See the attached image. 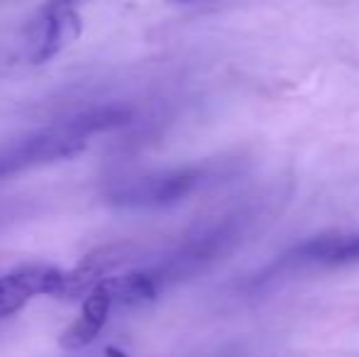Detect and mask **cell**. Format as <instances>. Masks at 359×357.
<instances>
[{
    "label": "cell",
    "instance_id": "cell-7",
    "mask_svg": "<svg viewBox=\"0 0 359 357\" xmlns=\"http://www.w3.org/2000/svg\"><path fill=\"white\" fill-rule=\"evenodd\" d=\"M100 284L113 299V306H142L159 296L164 279L156 269H133L125 274L108 276Z\"/></svg>",
    "mask_w": 359,
    "mask_h": 357
},
{
    "label": "cell",
    "instance_id": "cell-8",
    "mask_svg": "<svg viewBox=\"0 0 359 357\" xmlns=\"http://www.w3.org/2000/svg\"><path fill=\"white\" fill-rule=\"evenodd\" d=\"M81 0H47V3L39 8L37 15H52V13H62V10H74Z\"/></svg>",
    "mask_w": 359,
    "mask_h": 357
},
{
    "label": "cell",
    "instance_id": "cell-5",
    "mask_svg": "<svg viewBox=\"0 0 359 357\" xmlns=\"http://www.w3.org/2000/svg\"><path fill=\"white\" fill-rule=\"evenodd\" d=\"M37 39H34L32 54H29L34 64L52 62L64 47L79 39L81 29H83L81 15L76 10H62V13L52 15H37Z\"/></svg>",
    "mask_w": 359,
    "mask_h": 357
},
{
    "label": "cell",
    "instance_id": "cell-6",
    "mask_svg": "<svg viewBox=\"0 0 359 357\" xmlns=\"http://www.w3.org/2000/svg\"><path fill=\"white\" fill-rule=\"evenodd\" d=\"M110 309H113V299L108 296V291L103 289V284H98L81 304L79 318L69 325L59 338V345L64 350H83L93 343L100 335L103 325L108 323Z\"/></svg>",
    "mask_w": 359,
    "mask_h": 357
},
{
    "label": "cell",
    "instance_id": "cell-4",
    "mask_svg": "<svg viewBox=\"0 0 359 357\" xmlns=\"http://www.w3.org/2000/svg\"><path fill=\"white\" fill-rule=\"evenodd\" d=\"M291 264L313 267H350L359 264V233H337L311 238L286 255Z\"/></svg>",
    "mask_w": 359,
    "mask_h": 357
},
{
    "label": "cell",
    "instance_id": "cell-1",
    "mask_svg": "<svg viewBox=\"0 0 359 357\" xmlns=\"http://www.w3.org/2000/svg\"><path fill=\"white\" fill-rule=\"evenodd\" d=\"M88 140L72 125V120H62L54 128H44L37 133L22 135L10 144L0 147V181L22 174L27 169L47 167L54 162L79 157Z\"/></svg>",
    "mask_w": 359,
    "mask_h": 357
},
{
    "label": "cell",
    "instance_id": "cell-9",
    "mask_svg": "<svg viewBox=\"0 0 359 357\" xmlns=\"http://www.w3.org/2000/svg\"><path fill=\"white\" fill-rule=\"evenodd\" d=\"M171 3H198V0H171Z\"/></svg>",
    "mask_w": 359,
    "mask_h": 357
},
{
    "label": "cell",
    "instance_id": "cell-3",
    "mask_svg": "<svg viewBox=\"0 0 359 357\" xmlns=\"http://www.w3.org/2000/svg\"><path fill=\"white\" fill-rule=\"evenodd\" d=\"M67 271L54 264H22L0 274V321L18 314L34 296L64 294Z\"/></svg>",
    "mask_w": 359,
    "mask_h": 357
},
{
    "label": "cell",
    "instance_id": "cell-2",
    "mask_svg": "<svg viewBox=\"0 0 359 357\" xmlns=\"http://www.w3.org/2000/svg\"><path fill=\"white\" fill-rule=\"evenodd\" d=\"M203 169L196 167L137 174L113 181L105 191V198L120 208H166L194 194L203 184Z\"/></svg>",
    "mask_w": 359,
    "mask_h": 357
}]
</instances>
